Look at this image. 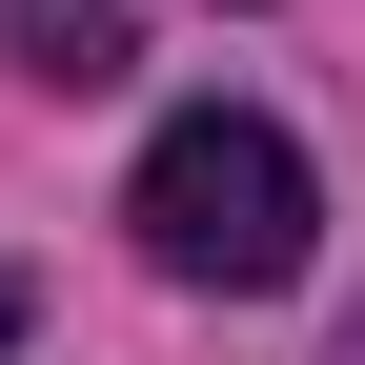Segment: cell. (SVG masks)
<instances>
[{
	"instance_id": "6da1fadb",
	"label": "cell",
	"mask_w": 365,
	"mask_h": 365,
	"mask_svg": "<svg viewBox=\"0 0 365 365\" xmlns=\"http://www.w3.org/2000/svg\"><path fill=\"white\" fill-rule=\"evenodd\" d=\"M122 223H143L163 284H223V304H284L304 244H325L304 143H284V122H244V102H182L163 143H143V182H122Z\"/></svg>"
},
{
	"instance_id": "7a4b0ae2",
	"label": "cell",
	"mask_w": 365,
	"mask_h": 365,
	"mask_svg": "<svg viewBox=\"0 0 365 365\" xmlns=\"http://www.w3.org/2000/svg\"><path fill=\"white\" fill-rule=\"evenodd\" d=\"M0 41H21V81H61V102L122 81V0H0Z\"/></svg>"
},
{
	"instance_id": "3957f363",
	"label": "cell",
	"mask_w": 365,
	"mask_h": 365,
	"mask_svg": "<svg viewBox=\"0 0 365 365\" xmlns=\"http://www.w3.org/2000/svg\"><path fill=\"white\" fill-rule=\"evenodd\" d=\"M0 345H21V284H0Z\"/></svg>"
},
{
	"instance_id": "277c9868",
	"label": "cell",
	"mask_w": 365,
	"mask_h": 365,
	"mask_svg": "<svg viewBox=\"0 0 365 365\" xmlns=\"http://www.w3.org/2000/svg\"><path fill=\"white\" fill-rule=\"evenodd\" d=\"M345 365H365V325H345Z\"/></svg>"
}]
</instances>
